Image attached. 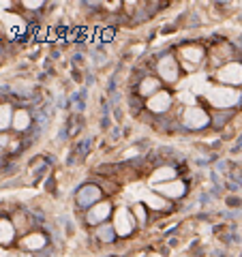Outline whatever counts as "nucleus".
Here are the masks:
<instances>
[{
    "instance_id": "1",
    "label": "nucleus",
    "mask_w": 242,
    "mask_h": 257,
    "mask_svg": "<svg viewBox=\"0 0 242 257\" xmlns=\"http://www.w3.org/2000/svg\"><path fill=\"white\" fill-rule=\"evenodd\" d=\"M208 101L217 107H231L240 101V92L234 88H227V86H217V88L208 90Z\"/></svg>"
},
{
    "instance_id": "2",
    "label": "nucleus",
    "mask_w": 242,
    "mask_h": 257,
    "mask_svg": "<svg viewBox=\"0 0 242 257\" xmlns=\"http://www.w3.org/2000/svg\"><path fill=\"white\" fill-rule=\"evenodd\" d=\"M114 229L118 236H129L133 231V221L131 214L127 212V208H118L114 214Z\"/></svg>"
},
{
    "instance_id": "3",
    "label": "nucleus",
    "mask_w": 242,
    "mask_h": 257,
    "mask_svg": "<svg viewBox=\"0 0 242 257\" xmlns=\"http://www.w3.org/2000/svg\"><path fill=\"white\" fill-rule=\"evenodd\" d=\"M219 80L223 81V84H242V64H225L223 69L219 71Z\"/></svg>"
},
{
    "instance_id": "4",
    "label": "nucleus",
    "mask_w": 242,
    "mask_h": 257,
    "mask_svg": "<svg viewBox=\"0 0 242 257\" xmlns=\"http://www.w3.org/2000/svg\"><path fill=\"white\" fill-rule=\"evenodd\" d=\"M184 125L191 128H202L208 125V114L204 110H199V107H189L184 112Z\"/></svg>"
},
{
    "instance_id": "5",
    "label": "nucleus",
    "mask_w": 242,
    "mask_h": 257,
    "mask_svg": "<svg viewBox=\"0 0 242 257\" xmlns=\"http://www.w3.org/2000/svg\"><path fill=\"white\" fill-rule=\"evenodd\" d=\"M159 75H161L163 80H167V81H176V77H178V64H176V60H174L172 56H165V58H161V63H159Z\"/></svg>"
},
{
    "instance_id": "6",
    "label": "nucleus",
    "mask_w": 242,
    "mask_h": 257,
    "mask_svg": "<svg viewBox=\"0 0 242 257\" xmlns=\"http://www.w3.org/2000/svg\"><path fill=\"white\" fill-rule=\"evenodd\" d=\"M169 105H172V96H169V92H157V95H152L150 99H148L150 112H157V114L165 112Z\"/></svg>"
},
{
    "instance_id": "7",
    "label": "nucleus",
    "mask_w": 242,
    "mask_h": 257,
    "mask_svg": "<svg viewBox=\"0 0 242 257\" xmlns=\"http://www.w3.org/2000/svg\"><path fill=\"white\" fill-rule=\"evenodd\" d=\"M157 191L161 195H167V197H182L184 193V184L180 180H172V182H165V184H159Z\"/></svg>"
},
{
    "instance_id": "8",
    "label": "nucleus",
    "mask_w": 242,
    "mask_h": 257,
    "mask_svg": "<svg viewBox=\"0 0 242 257\" xmlns=\"http://www.w3.org/2000/svg\"><path fill=\"white\" fill-rule=\"evenodd\" d=\"M99 197H101V191L97 187H92V184L84 187L80 193H77V202H80L81 206H90V204L99 202Z\"/></svg>"
},
{
    "instance_id": "9",
    "label": "nucleus",
    "mask_w": 242,
    "mask_h": 257,
    "mask_svg": "<svg viewBox=\"0 0 242 257\" xmlns=\"http://www.w3.org/2000/svg\"><path fill=\"white\" fill-rule=\"evenodd\" d=\"M107 214H110V204L101 202V204H97L88 214H86V219H88V223H101V221L107 219Z\"/></svg>"
},
{
    "instance_id": "10",
    "label": "nucleus",
    "mask_w": 242,
    "mask_h": 257,
    "mask_svg": "<svg viewBox=\"0 0 242 257\" xmlns=\"http://www.w3.org/2000/svg\"><path fill=\"white\" fill-rule=\"evenodd\" d=\"M22 244H24V249H28V251L43 249V246H45V236H41V234H30V236H26V238L22 240Z\"/></svg>"
},
{
    "instance_id": "11",
    "label": "nucleus",
    "mask_w": 242,
    "mask_h": 257,
    "mask_svg": "<svg viewBox=\"0 0 242 257\" xmlns=\"http://www.w3.org/2000/svg\"><path fill=\"white\" fill-rule=\"evenodd\" d=\"M202 56H204V51L202 48H184L182 49V58L187 60V66H191V64H197L199 60H202Z\"/></svg>"
},
{
    "instance_id": "12",
    "label": "nucleus",
    "mask_w": 242,
    "mask_h": 257,
    "mask_svg": "<svg viewBox=\"0 0 242 257\" xmlns=\"http://www.w3.org/2000/svg\"><path fill=\"white\" fill-rule=\"evenodd\" d=\"M174 178H176V172H174L172 167H161V169H157V172L152 174V182H154V184L172 182Z\"/></svg>"
},
{
    "instance_id": "13",
    "label": "nucleus",
    "mask_w": 242,
    "mask_h": 257,
    "mask_svg": "<svg viewBox=\"0 0 242 257\" xmlns=\"http://www.w3.org/2000/svg\"><path fill=\"white\" fill-rule=\"evenodd\" d=\"M13 236H15L13 225L9 223V221L0 219V244H9L13 240Z\"/></svg>"
},
{
    "instance_id": "14",
    "label": "nucleus",
    "mask_w": 242,
    "mask_h": 257,
    "mask_svg": "<svg viewBox=\"0 0 242 257\" xmlns=\"http://www.w3.org/2000/svg\"><path fill=\"white\" fill-rule=\"evenodd\" d=\"M30 125V116H28V112H24V110H19V112H15L13 114V127L17 128V131H26Z\"/></svg>"
},
{
    "instance_id": "15",
    "label": "nucleus",
    "mask_w": 242,
    "mask_h": 257,
    "mask_svg": "<svg viewBox=\"0 0 242 257\" xmlns=\"http://www.w3.org/2000/svg\"><path fill=\"white\" fill-rule=\"evenodd\" d=\"M157 88H159L157 77H148V80H144L140 92H142V95H157Z\"/></svg>"
},
{
    "instance_id": "16",
    "label": "nucleus",
    "mask_w": 242,
    "mask_h": 257,
    "mask_svg": "<svg viewBox=\"0 0 242 257\" xmlns=\"http://www.w3.org/2000/svg\"><path fill=\"white\" fill-rule=\"evenodd\" d=\"M11 107L9 105H2L0 107V128H7L9 125H11Z\"/></svg>"
},
{
    "instance_id": "17",
    "label": "nucleus",
    "mask_w": 242,
    "mask_h": 257,
    "mask_svg": "<svg viewBox=\"0 0 242 257\" xmlns=\"http://www.w3.org/2000/svg\"><path fill=\"white\" fill-rule=\"evenodd\" d=\"M146 204L148 206H152V208H157V210H163L165 208V199H161V197H157V195H146Z\"/></svg>"
},
{
    "instance_id": "18",
    "label": "nucleus",
    "mask_w": 242,
    "mask_h": 257,
    "mask_svg": "<svg viewBox=\"0 0 242 257\" xmlns=\"http://www.w3.org/2000/svg\"><path fill=\"white\" fill-rule=\"evenodd\" d=\"M112 231H116V229H112L110 225H103V227L99 229V238L105 240V242H110V240L114 238V234H112Z\"/></svg>"
},
{
    "instance_id": "19",
    "label": "nucleus",
    "mask_w": 242,
    "mask_h": 257,
    "mask_svg": "<svg viewBox=\"0 0 242 257\" xmlns=\"http://www.w3.org/2000/svg\"><path fill=\"white\" fill-rule=\"evenodd\" d=\"M133 212H135V217H137V221H140V223H144V221H146V212H144V206L137 204L135 208H133Z\"/></svg>"
},
{
    "instance_id": "20",
    "label": "nucleus",
    "mask_w": 242,
    "mask_h": 257,
    "mask_svg": "<svg viewBox=\"0 0 242 257\" xmlns=\"http://www.w3.org/2000/svg\"><path fill=\"white\" fill-rule=\"evenodd\" d=\"M4 257H30V255H26V253H7Z\"/></svg>"
},
{
    "instance_id": "21",
    "label": "nucleus",
    "mask_w": 242,
    "mask_h": 257,
    "mask_svg": "<svg viewBox=\"0 0 242 257\" xmlns=\"http://www.w3.org/2000/svg\"><path fill=\"white\" fill-rule=\"evenodd\" d=\"M26 7H30V9H37V7H41V2H24Z\"/></svg>"
},
{
    "instance_id": "22",
    "label": "nucleus",
    "mask_w": 242,
    "mask_h": 257,
    "mask_svg": "<svg viewBox=\"0 0 242 257\" xmlns=\"http://www.w3.org/2000/svg\"><path fill=\"white\" fill-rule=\"evenodd\" d=\"M4 144H7V137H4L2 133H0V150H2V148H4Z\"/></svg>"
}]
</instances>
